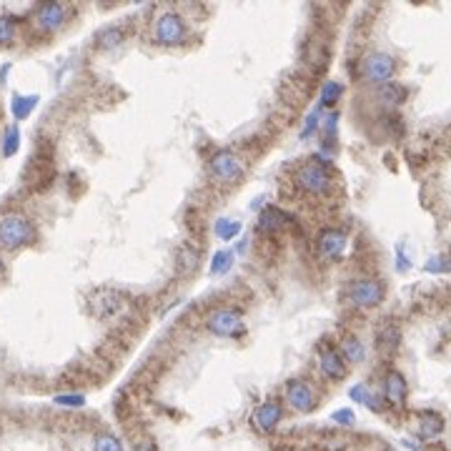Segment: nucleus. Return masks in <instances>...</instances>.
<instances>
[{
    "mask_svg": "<svg viewBox=\"0 0 451 451\" xmlns=\"http://www.w3.org/2000/svg\"><path fill=\"white\" fill-rule=\"evenodd\" d=\"M93 451H123V444L113 434H98L93 441Z\"/></svg>",
    "mask_w": 451,
    "mask_h": 451,
    "instance_id": "27",
    "label": "nucleus"
},
{
    "mask_svg": "<svg viewBox=\"0 0 451 451\" xmlns=\"http://www.w3.org/2000/svg\"><path fill=\"white\" fill-rule=\"evenodd\" d=\"M35 103H38V96H13V103H10V111H13L15 120L28 118L33 113Z\"/></svg>",
    "mask_w": 451,
    "mask_h": 451,
    "instance_id": "22",
    "label": "nucleus"
},
{
    "mask_svg": "<svg viewBox=\"0 0 451 451\" xmlns=\"http://www.w3.org/2000/svg\"><path fill=\"white\" fill-rule=\"evenodd\" d=\"M406 96H409V90L403 88L401 83H394V81H389V83H384L376 88V98H379V103H384V105H399L406 101Z\"/></svg>",
    "mask_w": 451,
    "mask_h": 451,
    "instance_id": "16",
    "label": "nucleus"
},
{
    "mask_svg": "<svg viewBox=\"0 0 451 451\" xmlns=\"http://www.w3.org/2000/svg\"><path fill=\"white\" fill-rule=\"evenodd\" d=\"M281 419H284V406L271 399V401H264L256 411H253L251 421H253V426H256L261 434H271V431L281 423Z\"/></svg>",
    "mask_w": 451,
    "mask_h": 451,
    "instance_id": "11",
    "label": "nucleus"
},
{
    "mask_svg": "<svg viewBox=\"0 0 451 451\" xmlns=\"http://www.w3.org/2000/svg\"><path fill=\"white\" fill-rule=\"evenodd\" d=\"M18 146H21V131H18V125H8L6 131V138H3V156L10 158L18 153Z\"/></svg>",
    "mask_w": 451,
    "mask_h": 451,
    "instance_id": "24",
    "label": "nucleus"
},
{
    "mask_svg": "<svg viewBox=\"0 0 451 451\" xmlns=\"http://www.w3.org/2000/svg\"><path fill=\"white\" fill-rule=\"evenodd\" d=\"M206 328H209L213 336H221V339H238L243 331H246V324H243L241 311L236 308H213V311L206 316Z\"/></svg>",
    "mask_w": 451,
    "mask_h": 451,
    "instance_id": "2",
    "label": "nucleus"
},
{
    "mask_svg": "<svg viewBox=\"0 0 451 451\" xmlns=\"http://www.w3.org/2000/svg\"><path fill=\"white\" fill-rule=\"evenodd\" d=\"M0 273H3V258H0Z\"/></svg>",
    "mask_w": 451,
    "mask_h": 451,
    "instance_id": "38",
    "label": "nucleus"
},
{
    "mask_svg": "<svg viewBox=\"0 0 451 451\" xmlns=\"http://www.w3.org/2000/svg\"><path fill=\"white\" fill-rule=\"evenodd\" d=\"M384 286L376 278H356L348 286V304L356 308H374L384 301Z\"/></svg>",
    "mask_w": 451,
    "mask_h": 451,
    "instance_id": "5",
    "label": "nucleus"
},
{
    "mask_svg": "<svg viewBox=\"0 0 451 451\" xmlns=\"http://www.w3.org/2000/svg\"><path fill=\"white\" fill-rule=\"evenodd\" d=\"M178 269L186 271V273H193V271H198V264H201V253L193 249V246H180L178 251Z\"/></svg>",
    "mask_w": 451,
    "mask_h": 451,
    "instance_id": "21",
    "label": "nucleus"
},
{
    "mask_svg": "<svg viewBox=\"0 0 451 451\" xmlns=\"http://www.w3.org/2000/svg\"><path fill=\"white\" fill-rule=\"evenodd\" d=\"M336 123H339V113H328L326 120L321 123V131H324V136H326L328 140L336 138Z\"/></svg>",
    "mask_w": 451,
    "mask_h": 451,
    "instance_id": "32",
    "label": "nucleus"
},
{
    "mask_svg": "<svg viewBox=\"0 0 451 451\" xmlns=\"http://www.w3.org/2000/svg\"><path fill=\"white\" fill-rule=\"evenodd\" d=\"M361 73L366 78L368 83H376V85H384L389 83L391 78L396 73V61L389 56V53H381V50H374V53H368L361 63Z\"/></svg>",
    "mask_w": 451,
    "mask_h": 451,
    "instance_id": "4",
    "label": "nucleus"
},
{
    "mask_svg": "<svg viewBox=\"0 0 451 451\" xmlns=\"http://www.w3.org/2000/svg\"><path fill=\"white\" fill-rule=\"evenodd\" d=\"M241 233V223L238 221H231V218H221V221L216 223V236L221 238V241H231L233 236Z\"/></svg>",
    "mask_w": 451,
    "mask_h": 451,
    "instance_id": "25",
    "label": "nucleus"
},
{
    "mask_svg": "<svg viewBox=\"0 0 451 451\" xmlns=\"http://www.w3.org/2000/svg\"><path fill=\"white\" fill-rule=\"evenodd\" d=\"M376 341H379V346H381V348H389V351H394V348H399L401 331H399V326H396V324H384V326L379 328V333H376Z\"/></svg>",
    "mask_w": 451,
    "mask_h": 451,
    "instance_id": "20",
    "label": "nucleus"
},
{
    "mask_svg": "<svg viewBox=\"0 0 451 451\" xmlns=\"http://www.w3.org/2000/svg\"><path fill=\"white\" fill-rule=\"evenodd\" d=\"M56 401H58V403H63V406H81V403H83L85 399H83V396L73 394V396H58Z\"/></svg>",
    "mask_w": 451,
    "mask_h": 451,
    "instance_id": "34",
    "label": "nucleus"
},
{
    "mask_svg": "<svg viewBox=\"0 0 451 451\" xmlns=\"http://www.w3.org/2000/svg\"><path fill=\"white\" fill-rule=\"evenodd\" d=\"M131 449L133 451H158V446H156V441H153L148 434H138V437L131 439Z\"/></svg>",
    "mask_w": 451,
    "mask_h": 451,
    "instance_id": "30",
    "label": "nucleus"
},
{
    "mask_svg": "<svg viewBox=\"0 0 451 451\" xmlns=\"http://www.w3.org/2000/svg\"><path fill=\"white\" fill-rule=\"evenodd\" d=\"M426 269H429V271H441V269H444V266H441V261H439V258H431L429 266H426Z\"/></svg>",
    "mask_w": 451,
    "mask_h": 451,
    "instance_id": "36",
    "label": "nucleus"
},
{
    "mask_svg": "<svg viewBox=\"0 0 451 451\" xmlns=\"http://www.w3.org/2000/svg\"><path fill=\"white\" fill-rule=\"evenodd\" d=\"M15 41V23L13 18L0 15V45H10Z\"/></svg>",
    "mask_w": 451,
    "mask_h": 451,
    "instance_id": "29",
    "label": "nucleus"
},
{
    "mask_svg": "<svg viewBox=\"0 0 451 451\" xmlns=\"http://www.w3.org/2000/svg\"><path fill=\"white\" fill-rule=\"evenodd\" d=\"M211 174L221 180V183H233V180L241 178L243 163H241V158H238L236 153L218 151L213 158H211Z\"/></svg>",
    "mask_w": 451,
    "mask_h": 451,
    "instance_id": "7",
    "label": "nucleus"
},
{
    "mask_svg": "<svg viewBox=\"0 0 451 451\" xmlns=\"http://www.w3.org/2000/svg\"><path fill=\"white\" fill-rule=\"evenodd\" d=\"M341 93H344L341 83H336V81H326V83H324V88H321V105L333 108V105L339 103Z\"/></svg>",
    "mask_w": 451,
    "mask_h": 451,
    "instance_id": "23",
    "label": "nucleus"
},
{
    "mask_svg": "<svg viewBox=\"0 0 451 451\" xmlns=\"http://www.w3.org/2000/svg\"><path fill=\"white\" fill-rule=\"evenodd\" d=\"M319 120H321V113H319V111H313L311 116L306 118V125H304V128H301V133H299L301 138H311L313 133H316V128H319V125H321Z\"/></svg>",
    "mask_w": 451,
    "mask_h": 451,
    "instance_id": "31",
    "label": "nucleus"
},
{
    "mask_svg": "<svg viewBox=\"0 0 451 451\" xmlns=\"http://www.w3.org/2000/svg\"><path fill=\"white\" fill-rule=\"evenodd\" d=\"M35 241V229L33 223L25 216L8 213L0 218V246L8 251L23 249L28 243Z\"/></svg>",
    "mask_w": 451,
    "mask_h": 451,
    "instance_id": "1",
    "label": "nucleus"
},
{
    "mask_svg": "<svg viewBox=\"0 0 451 451\" xmlns=\"http://www.w3.org/2000/svg\"><path fill=\"white\" fill-rule=\"evenodd\" d=\"M186 21L174 10L160 13L153 23V41L160 43V45H180V43H186Z\"/></svg>",
    "mask_w": 451,
    "mask_h": 451,
    "instance_id": "3",
    "label": "nucleus"
},
{
    "mask_svg": "<svg viewBox=\"0 0 451 451\" xmlns=\"http://www.w3.org/2000/svg\"><path fill=\"white\" fill-rule=\"evenodd\" d=\"M90 308L98 313V316H113L116 311L123 308V296L118 291H111V289H98L93 296H90Z\"/></svg>",
    "mask_w": 451,
    "mask_h": 451,
    "instance_id": "13",
    "label": "nucleus"
},
{
    "mask_svg": "<svg viewBox=\"0 0 451 451\" xmlns=\"http://www.w3.org/2000/svg\"><path fill=\"white\" fill-rule=\"evenodd\" d=\"M286 403L293 411L306 414V411H311L316 406V396H313L311 386L304 379H291V381L286 384Z\"/></svg>",
    "mask_w": 451,
    "mask_h": 451,
    "instance_id": "8",
    "label": "nucleus"
},
{
    "mask_svg": "<svg viewBox=\"0 0 451 451\" xmlns=\"http://www.w3.org/2000/svg\"><path fill=\"white\" fill-rule=\"evenodd\" d=\"M348 394H351V399H354V401H359V403H364V406H368V409H374V411H381V406H379V401H376L374 399V394H371V391L366 389V386H354V389L348 391Z\"/></svg>",
    "mask_w": 451,
    "mask_h": 451,
    "instance_id": "26",
    "label": "nucleus"
},
{
    "mask_svg": "<svg viewBox=\"0 0 451 451\" xmlns=\"http://www.w3.org/2000/svg\"><path fill=\"white\" fill-rule=\"evenodd\" d=\"M246 249H249V241H246V238H241V241H238V246H236V251H238V253H246Z\"/></svg>",
    "mask_w": 451,
    "mask_h": 451,
    "instance_id": "37",
    "label": "nucleus"
},
{
    "mask_svg": "<svg viewBox=\"0 0 451 451\" xmlns=\"http://www.w3.org/2000/svg\"><path fill=\"white\" fill-rule=\"evenodd\" d=\"M316 361H319V371L331 381H341L346 376V361L333 346H326V344L319 346V359Z\"/></svg>",
    "mask_w": 451,
    "mask_h": 451,
    "instance_id": "10",
    "label": "nucleus"
},
{
    "mask_svg": "<svg viewBox=\"0 0 451 451\" xmlns=\"http://www.w3.org/2000/svg\"><path fill=\"white\" fill-rule=\"evenodd\" d=\"M333 421L336 423H344V426H354V421H356V417H354V411L351 409H339V411H333Z\"/></svg>",
    "mask_w": 451,
    "mask_h": 451,
    "instance_id": "33",
    "label": "nucleus"
},
{
    "mask_svg": "<svg viewBox=\"0 0 451 451\" xmlns=\"http://www.w3.org/2000/svg\"><path fill=\"white\" fill-rule=\"evenodd\" d=\"M444 431V419L439 417L437 411H421L419 414V426H417V434L421 439H434L439 437Z\"/></svg>",
    "mask_w": 451,
    "mask_h": 451,
    "instance_id": "15",
    "label": "nucleus"
},
{
    "mask_svg": "<svg viewBox=\"0 0 451 451\" xmlns=\"http://www.w3.org/2000/svg\"><path fill=\"white\" fill-rule=\"evenodd\" d=\"M339 354L344 356V361H346V364H361V361H364V356H366V348H364V344H361L356 336L346 333V336L341 339Z\"/></svg>",
    "mask_w": 451,
    "mask_h": 451,
    "instance_id": "17",
    "label": "nucleus"
},
{
    "mask_svg": "<svg viewBox=\"0 0 451 451\" xmlns=\"http://www.w3.org/2000/svg\"><path fill=\"white\" fill-rule=\"evenodd\" d=\"M406 394H409L406 379L399 371H386V376H384V396H386V401L391 406H403L406 403Z\"/></svg>",
    "mask_w": 451,
    "mask_h": 451,
    "instance_id": "14",
    "label": "nucleus"
},
{
    "mask_svg": "<svg viewBox=\"0 0 451 451\" xmlns=\"http://www.w3.org/2000/svg\"><path fill=\"white\" fill-rule=\"evenodd\" d=\"M396 261H399V271H409V256H406V253H403V246H399V249H396Z\"/></svg>",
    "mask_w": 451,
    "mask_h": 451,
    "instance_id": "35",
    "label": "nucleus"
},
{
    "mask_svg": "<svg viewBox=\"0 0 451 451\" xmlns=\"http://www.w3.org/2000/svg\"><path fill=\"white\" fill-rule=\"evenodd\" d=\"M348 246V236L346 231L341 229H326L321 231L319 241H316V251H319L321 258H326V261H333V258H339Z\"/></svg>",
    "mask_w": 451,
    "mask_h": 451,
    "instance_id": "9",
    "label": "nucleus"
},
{
    "mask_svg": "<svg viewBox=\"0 0 451 451\" xmlns=\"http://www.w3.org/2000/svg\"><path fill=\"white\" fill-rule=\"evenodd\" d=\"M65 15H68L65 6H61V3H45V6H41L35 10L33 21L41 30L53 33V30H58L65 23Z\"/></svg>",
    "mask_w": 451,
    "mask_h": 451,
    "instance_id": "12",
    "label": "nucleus"
},
{
    "mask_svg": "<svg viewBox=\"0 0 451 451\" xmlns=\"http://www.w3.org/2000/svg\"><path fill=\"white\" fill-rule=\"evenodd\" d=\"M123 41H125V30L120 28V25H111V28L101 30V33H98V38H96L98 48H103V50L118 48Z\"/></svg>",
    "mask_w": 451,
    "mask_h": 451,
    "instance_id": "19",
    "label": "nucleus"
},
{
    "mask_svg": "<svg viewBox=\"0 0 451 451\" xmlns=\"http://www.w3.org/2000/svg\"><path fill=\"white\" fill-rule=\"evenodd\" d=\"M286 226V213L281 209H273V206H266L261 213H258V229L271 233V231H278Z\"/></svg>",
    "mask_w": 451,
    "mask_h": 451,
    "instance_id": "18",
    "label": "nucleus"
},
{
    "mask_svg": "<svg viewBox=\"0 0 451 451\" xmlns=\"http://www.w3.org/2000/svg\"><path fill=\"white\" fill-rule=\"evenodd\" d=\"M231 264H233V253L231 251H218L213 256V264H211V273L221 276V273H226L231 269Z\"/></svg>",
    "mask_w": 451,
    "mask_h": 451,
    "instance_id": "28",
    "label": "nucleus"
},
{
    "mask_svg": "<svg viewBox=\"0 0 451 451\" xmlns=\"http://www.w3.org/2000/svg\"><path fill=\"white\" fill-rule=\"evenodd\" d=\"M293 180L299 183L301 191H306V193H326L328 186H331V176H328V171L324 166H319V163H304V166L296 171V176H293Z\"/></svg>",
    "mask_w": 451,
    "mask_h": 451,
    "instance_id": "6",
    "label": "nucleus"
}]
</instances>
